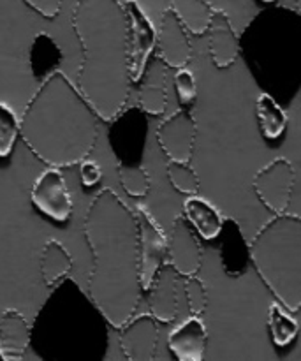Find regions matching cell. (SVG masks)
<instances>
[{
  "label": "cell",
  "instance_id": "cell-1",
  "mask_svg": "<svg viewBox=\"0 0 301 361\" xmlns=\"http://www.w3.org/2000/svg\"><path fill=\"white\" fill-rule=\"evenodd\" d=\"M85 236L92 250L88 295L113 328L129 323L140 305V228L130 210L111 189L94 197L85 217Z\"/></svg>",
  "mask_w": 301,
  "mask_h": 361
},
{
  "label": "cell",
  "instance_id": "cell-2",
  "mask_svg": "<svg viewBox=\"0 0 301 361\" xmlns=\"http://www.w3.org/2000/svg\"><path fill=\"white\" fill-rule=\"evenodd\" d=\"M73 27L83 49L78 88L99 118L113 122L130 94L129 20L118 0H78Z\"/></svg>",
  "mask_w": 301,
  "mask_h": 361
},
{
  "label": "cell",
  "instance_id": "cell-3",
  "mask_svg": "<svg viewBox=\"0 0 301 361\" xmlns=\"http://www.w3.org/2000/svg\"><path fill=\"white\" fill-rule=\"evenodd\" d=\"M99 115L62 71H53L21 115V140L53 168L80 164L94 150Z\"/></svg>",
  "mask_w": 301,
  "mask_h": 361
},
{
  "label": "cell",
  "instance_id": "cell-4",
  "mask_svg": "<svg viewBox=\"0 0 301 361\" xmlns=\"http://www.w3.org/2000/svg\"><path fill=\"white\" fill-rule=\"evenodd\" d=\"M250 259L277 302L301 309V217L278 214L250 242Z\"/></svg>",
  "mask_w": 301,
  "mask_h": 361
},
{
  "label": "cell",
  "instance_id": "cell-5",
  "mask_svg": "<svg viewBox=\"0 0 301 361\" xmlns=\"http://www.w3.org/2000/svg\"><path fill=\"white\" fill-rule=\"evenodd\" d=\"M140 228V267L141 288L148 291L161 268L168 263V235L148 208H136Z\"/></svg>",
  "mask_w": 301,
  "mask_h": 361
},
{
  "label": "cell",
  "instance_id": "cell-6",
  "mask_svg": "<svg viewBox=\"0 0 301 361\" xmlns=\"http://www.w3.org/2000/svg\"><path fill=\"white\" fill-rule=\"evenodd\" d=\"M295 182L296 173L293 164L288 159L278 157L257 171L254 176V190L271 214H285L291 203Z\"/></svg>",
  "mask_w": 301,
  "mask_h": 361
},
{
  "label": "cell",
  "instance_id": "cell-7",
  "mask_svg": "<svg viewBox=\"0 0 301 361\" xmlns=\"http://www.w3.org/2000/svg\"><path fill=\"white\" fill-rule=\"evenodd\" d=\"M123 7L129 20L130 80L133 83H137L147 71L152 53L157 48V28L137 0H127Z\"/></svg>",
  "mask_w": 301,
  "mask_h": 361
},
{
  "label": "cell",
  "instance_id": "cell-8",
  "mask_svg": "<svg viewBox=\"0 0 301 361\" xmlns=\"http://www.w3.org/2000/svg\"><path fill=\"white\" fill-rule=\"evenodd\" d=\"M30 200L34 207L51 221L66 222L73 215V197L60 168L49 166L35 178L30 190Z\"/></svg>",
  "mask_w": 301,
  "mask_h": 361
},
{
  "label": "cell",
  "instance_id": "cell-9",
  "mask_svg": "<svg viewBox=\"0 0 301 361\" xmlns=\"http://www.w3.org/2000/svg\"><path fill=\"white\" fill-rule=\"evenodd\" d=\"M157 140L169 161L189 162L196 143V122L187 109H178L161 122Z\"/></svg>",
  "mask_w": 301,
  "mask_h": 361
},
{
  "label": "cell",
  "instance_id": "cell-10",
  "mask_svg": "<svg viewBox=\"0 0 301 361\" xmlns=\"http://www.w3.org/2000/svg\"><path fill=\"white\" fill-rule=\"evenodd\" d=\"M168 263L178 271L180 277L197 275L203 264V250L199 240L192 233L183 217H178L173 224L171 235L168 236Z\"/></svg>",
  "mask_w": 301,
  "mask_h": 361
},
{
  "label": "cell",
  "instance_id": "cell-11",
  "mask_svg": "<svg viewBox=\"0 0 301 361\" xmlns=\"http://www.w3.org/2000/svg\"><path fill=\"white\" fill-rule=\"evenodd\" d=\"M159 342L157 319L152 314L134 316L120 328V348L130 361H150Z\"/></svg>",
  "mask_w": 301,
  "mask_h": 361
},
{
  "label": "cell",
  "instance_id": "cell-12",
  "mask_svg": "<svg viewBox=\"0 0 301 361\" xmlns=\"http://www.w3.org/2000/svg\"><path fill=\"white\" fill-rule=\"evenodd\" d=\"M157 53L162 62L173 69H180L189 63L192 48L187 37V28L180 23L171 9L162 13L161 23L157 28Z\"/></svg>",
  "mask_w": 301,
  "mask_h": 361
},
{
  "label": "cell",
  "instance_id": "cell-13",
  "mask_svg": "<svg viewBox=\"0 0 301 361\" xmlns=\"http://www.w3.org/2000/svg\"><path fill=\"white\" fill-rule=\"evenodd\" d=\"M178 271L166 263L148 289L150 314L161 323H171L178 314Z\"/></svg>",
  "mask_w": 301,
  "mask_h": 361
},
{
  "label": "cell",
  "instance_id": "cell-14",
  "mask_svg": "<svg viewBox=\"0 0 301 361\" xmlns=\"http://www.w3.org/2000/svg\"><path fill=\"white\" fill-rule=\"evenodd\" d=\"M208 334L203 319L196 314L180 323L169 334L168 345L169 351L180 361H201L207 351Z\"/></svg>",
  "mask_w": 301,
  "mask_h": 361
},
{
  "label": "cell",
  "instance_id": "cell-15",
  "mask_svg": "<svg viewBox=\"0 0 301 361\" xmlns=\"http://www.w3.org/2000/svg\"><path fill=\"white\" fill-rule=\"evenodd\" d=\"M208 32H210V56L215 66L219 69L233 66L238 59L240 41L231 20L224 11H215Z\"/></svg>",
  "mask_w": 301,
  "mask_h": 361
},
{
  "label": "cell",
  "instance_id": "cell-16",
  "mask_svg": "<svg viewBox=\"0 0 301 361\" xmlns=\"http://www.w3.org/2000/svg\"><path fill=\"white\" fill-rule=\"evenodd\" d=\"M185 221L197 231V235L204 240H215L224 229V217L215 204L192 194L183 203Z\"/></svg>",
  "mask_w": 301,
  "mask_h": 361
},
{
  "label": "cell",
  "instance_id": "cell-17",
  "mask_svg": "<svg viewBox=\"0 0 301 361\" xmlns=\"http://www.w3.org/2000/svg\"><path fill=\"white\" fill-rule=\"evenodd\" d=\"M30 344V326L23 314L9 309L0 319V348L6 360H18L23 356Z\"/></svg>",
  "mask_w": 301,
  "mask_h": 361
},
{
  "label": "cell",
  "instance_id": "cell-18",
  "mask_svg": "<svg viewBox=\"0 0 301 361\" xmlns=\"http://www.w3.org/2000/svg\"><path fill=\"white\" fill-rule=\"evenodd\" d=\"M169 9L175 13L187 32L194 35L207 34L215 13L207 0H171Z\"/></svg>",
  "mask_w": 301,
  "mask_h": 361
},
{
  "label": "cell",
  "instance_id": "cell-19",
  "mask_svg": "<svg viewBox=\"0 0 301 361\" xmlns=\"http://www.w3.org/2000/svg\"><path fill=\"white\" fill-rule=\"evenodd\" d=\"M256 116L259 130L266 140H278L288 129V113L270 94H261L256 101Z\"/></svg>",
  "mask_w": 301,
  "mask_h": 361
},
{
  "label": "cell",
  "instance_id": "cell-20",
  "mask_svg": "<svg viewBox=\"0 0 301 361\" xmlns=\"http://www.w3.org/2000/svg\"><path fill=\"white\" fill-rule=\"evenodd\" d=\"M70 268H73V257L66 245L60 243L59 240L46 242L41 254V277L44 284L48 288L59 284L62 279L67 277Z\"/></svg>",
  "mask_w": 301,
  "mask_h": 361
},
{
  "label": "cell",
  "instance_id": "cell-21",
  "mask_svg": "<svg viewBox=\"0 0 301 361\" xmlns=\"http://www.w3.org/2000/svg\"><path fill=\"white\" fill-rule=\"evenodd\" d=\"M268 330L277 348H288L298 337L300 323L293 316V310L277 302L270 305V310H268Z\"/></svg>",
  "mask_w": 301,
  "mask_h": 361
},
{
  "label": "cell",
  "instance_id": "cell-22",
  "mask_svg": "<svg viewBox=\"0 0 301 361\" xmlns=\"http://www.w3.org/2000/svg\"><path fill=\"white\" fill-rule=\"evenodd\" d=\"M21 133V118L7 102L0 101V157H9Z\"/></svg>",
  "mask_w": 301,
  "mask_h": 361
},
{
  "label": "cell",
  "instance_id": "cell-23",
  "mask_svg": "<svg viewBox=\"0 0 301 361\" xmlns=\"http://www.w3.org/2000/svg\"><path fill=\"white\" fill-rule=\"evenodd\" d=\"M118 178L123 190L133 197L147 196L150 190V176L143 166H118Z\"/></svg>",
  "mask_w": 301,
  "mask_h": 361
},
{
  "label": "cell",
  "instance_id": "cell-24",
  "mask_svg": "<svg viewBox=\"0 0 301 361\" xmlns=\"http://www.w3.org/2000/svg\"><path fill=\"white\" fill-rule=\"evenodd\" d=\"M168 178L178 192L187 194V196H192V194L199 192V178H197L194 169L189 166V162L169 161Z\"/></svg>",
  "mask_w": 301,
  "mask_h": 361
},
{
  "label": "cell",
  "instance_id": "cell-25",
  "mask_svg": "<svg viewBox=\"0 0 301 361\" xmlns=\"http://www.w3.org/2000/svg\"><path fill=\"white\" fill-rule=\"evenodd\" d=\"M140 106L148 115H162L168 108V95L161 85H145L140 92Z\"/></svg>",
  "mask_w": 301,
  "mask_h": 361
},
{
  "label": "cell",
  "instance_id": "cell-26",
  "mask_svg": "<svg viewBox=\"0 0 301 361\" xmlns=\"http://www.w3.org/2000/svg\"><path fill=\"white\" fill-rule=\"evenodd\" d=\"M183 289H185L187 303H189L190 312L196 314V316H201V314L207 310L208 305V295L203 281L197 279L196 275L185 277V281H183Z\"/></svg>",
  "mask_w": 301,
  "mask_h": 361
},
{
  "label": "cell",
  "instance_id": "cell-27",
  "mask_svg": "<svg viewBox=\"0 0 301 361\" xmlns=\"http://www.w3.org/2000/svg\"><path fill=\"white\" fill-rule=\"evenodd\" d=\"M175 90L182 104H190L197 95V80L196 74L187 67H180L175 74Z\"/></svg>",
  "mask_w": 301,
  "mask_h": 361
},
{
  "label": "cell",
  "instance_id": "cell-28",
  "mask_svg": "<svg viewBox=\"0 0 301 361\" xmlns=\"http://www.w3.org/2000/svg\"><path fill=\"white\" fill-rule=\"evenodd\" d=\"M80 176L81 183L85 187H95L102 178V169L101 166L95 161H88V159H83L80 162Z\"/></svg>",
  "mask_w": 301,
  "mask_h": 361
},
{
  "label": "cell",
  "instance_id": "cell-29",
  "mask_svg": "<svg viewBox=\"0 0 301 361\" xmlns=\"http://www.w3.org/2000/svg\"><path fill=\"white\" fill-rule=\"evenodd\" d=\"M23 2L44 18H55L62 7V0H23Z\"/></svg>",
  "mask_w": 301,
  "mask_h": 361
},
{
  "label": "cell",
  "instance_id": "cell-30",
  "mask_svg": "<svg viewBox=\"0 0 301 361\" xmlns=\"http://www.w3.org/2000/svg\"><path fill=\"white\" fill-rule=\"evenodd\" d=\"M295 6H296V11L301 14V0H295Z\"/></svg>",
  "mask_w": 301,
  "mask_h": 361
},
{
  "label": "cell",
  "instance_id": "cell-31",
  "mask_svg": "<svg viewBox=\"0 0 301 361\" xmlns=\"http://www.w3.org/2000/svg\"><path fill=\"white\" fill-rule=\"evenodd\" d=\"M4 360H6V355H4L2 348H0V361H4Z\"/></svg>",
  "mask_w": 301,
  "mask_h": 361
},
{
  "label": "cell",
  "instance_id": "cell-32",
  "mask_svg": "<svg viewBox=\"0 0 301 361\" xmlns=\"http://www.w3.org/2000/svg\"><path fill=\"white\" fill-rule=\"evenodd\" d=\"M261 2H266V4H271V2H275V0H261Z\"/></svg>",
  "mask_w": 301,
  "mask_h": 361
}]
</instances>
